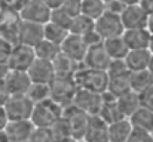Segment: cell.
Returning a JSON list of instances; mask_svg holds the SVG:
<instances>
[{
  "mask_svg": "<svg viewBox=\"0 0 153 142\" xmlns=\"http://www.w3.org/2000/svg\"><path fill=\"white\" fill-rule=\"evenodd\" d=\"M52 133V138L55 142H59V141H65V139H70L71 138V133H70V127L67 124V121L61 117L56 123H53L51 127H49Z\"/></svg>",
  "mask_w": 153,
  "mask_h": 142,
  "instance_id": "obj_32",
  "label": "cell"
},
{
  "mask_svg": "<svg viewBox=\"0 0 153 142\" xmlns=\"http://www.w3.org/2000/svg\"><path fill=\"white\" fill-rule=\"evenodd\" d=\"M51 99L59 104L62 108L71 105L77 92V86L73 77H55L51 85Z\"/></svg>",
  "mask_w": 153,
  "mask_h": 142,
  "instance_id": "obj_4",
  "label": "cell"
},
{
  "mask_svg": "<svg viewBox=\"0 0 153 142\" xmlns=\"http://www.w3.org/2000/svg\"><path fill=\"white\" fill-rule=\"evenodd\" d=\"M129 74L131 73H123V74H116V76H108V85H107V92L119 98L123 93L131 90V85H129Z\"/></svg>",
  "mask_w": 153,
  "mask_h": 142,
  "instance_id": "obj_23",
  "label": "cell"
},
{
  "mask_svg": "<svg viewBox=\"0 0 153 142\" xmlns=\"http://www.w3.org/2000/svg\"><path fill=\"white\" fill-rule=\"evenodd\" d=\"M101 1H104V3H108V1H111V0H101Z\"/></svg>",
  "mask_w": 153,
  "mask_h": 142,
  "instance_id": "obj_49",
  "label": "cell"
},
{
  "mask_svg": "<svg viewBox=\"0 0 153 142\" xmlns=\"http://www.w3.org/2000/svg\"><path fill=\"white\" fill-rule=\"evenodd\" d=\"M102 46H104L107 55L110 56L111 61H123L125 56H126L128 52H129V49L126 47L123 39H122V36L102 40Z\"/></svg>",
  "mask_w": 153,
  "mask_h": 142,
  "instance_id": "obj_22",
  "label": "cell"
},
{
  "mask_svg": "<svg viewBox=\"0 0 153 142\" xmlns=\"http://www.w3.org/2000/svg\"><path fill=\"white\" fill-rule=\"evenodd\" d=\"M129 85H131V90L135 93H141L146 89H149L153 85V79L150 73L147 70L143 71H135L129 74Z\"/></svg>",
  "mask_w": 153,
  "mask_h": 142,
  "instance_id": "obj_27",
  "label": "cell"
},
{
  "mask_svg": "<svg viewBox=\"0 0 153 142\" xmlns=\"http://www.w3.org/2000/svg\"><path fill=\"white\" fill-rule=\"evenodd\" d=\"M3 108L9 121L30 120L34 104L28 99L27 95H10Z\"/></svg>",
  "mask_w": 153,
  "mask_h": 142,
  "instance_id": "obj_3",
  "label": "cell"
},
{
  "mask_svg": "<svg viewBox=\"0 0 153 142\" xmlns=\"http://www.w3.org/2000/svg\"><path fill=\"white\" fill-rule=\"evenodd\" d=\"M150 36L152 34L147 31V28L125 30L122 34V39L129 50H141V49H149Z\"/></svg>",
  "mask_w": 153,
  "mask_h": 142,
  "instance_id": "obj_18",
  "label": "cell"
},
{
  "mask_svg": "<svg viewBox=\"0 0 153 142\" xmlns=\"http://www.w3.org/2000/svg\"><path fill=\"white\" fill-rule=\"evenodd\" d=\"M9 96H10V93H9V90H7L4 82L0 80V107H4V104L7 102Z\"/></svg>",
  "mask_w": 153,
  "mask_h": 142,
  "instance_id": "obj_40",
  "label": "cell"
},
{
  "mask_svg": "<svg viewBox=\"0 0 153 142\" xmlns=\"http://www.w3.org/2000/svg\"><path fill=\"white\" fill-rule=\"evenodd\" d=\"M82 142H108V124L100 116H89Z\"/></svg>",
  "mask_w": 153,
  "mask_h": 142,
  "instance_id": "obj_14",
  "label": "cell"
},
{
  "mask_svg": "<svg viewBox=\"0 0 153 142\" xmlns=\"http://www.w3.org/2000/svg\"><path fill=\"white\" fill-rule=\"evenodd\" d=\"M61 9L70 18H74V16L80 15V12H82V0H64Z\"/></svg>",
  "mask_w": 153,
  "mask_h": 142,
  "instance_id": "obj_34",
  "label": "cell"
},
{
  "mask_svg": "<svg viewBox=\"0 0 153 142\" xmlns=\"http://www.w3.org/2000/svg\"><path fill=\"white\" fill-rule=\"evenodd\" d=\"M120 21L125 30H141L147 28L149 12L141 4H131L120 13Z\"/></svg>",
  "mask_w": 153,
  "mask_h": 142,
  "instance_id": "obj_9",
  "label": "cell"
},
{
  "mask_svg": "<svg viewBox=\"0 0 153 142\" xmlns=\"http://www.w3.org/2000/svg\"><path fill=\"white\" fill-rule=\"evenodd\" d=\"M123 31H125V28L122 25L120 15H117V13L105 10L95 21V33L102 40H107L111 37H119L123 34Z\"/></svg>",
  "mask_w": 153,
  "mask_h": 142,
  "instance_id": "obj_6",
  "label": "cell"
},
{
  "mask_svg": "<svg viewBox=\"0 0 153 142\" xmlns=\"http://www.w3.org/2000/svg\"><path fill=\"white\" fill-rule=\"evenodd\" d=\"M27 96L33 104H39L42 101H46L51 98V86L49 85H36L31 83V86L27 90Z\"/></svg>",
  "mask_w": 153,
  "mask_h": 142,
  "instance_id": "obj_31",
  "label": "cell"
},
{
  "mask_svg": "<svg viewBox=\"0 0 153 142\" xmlns=\"http://www.w3.org/2000/svg\"><path fill=\"white\" fill-rule=\"evenodd\" d=\"M34 124L30 120H18V121H7L4 127V133L9 142H28L33 132Z\"/></svg>",
  "mask_w": 153,
  "mask_h": 142,
  "instance_id": "obj_13",
  "label": "cell"
},
{
  "mask_svg": "<svg viewBox=\"0 0 153 142\" xmlns=\"http://www.w3.org/2000/svg\"><path fill=\"white\" fill-rule=\"evenodd\" d=\"M147 71L150 73V76H152V79H153V55H152V59H150V64H149V68H147Z\"/></svg>",
  "mask_w": 153,
  "mask_h": 142,
  "instance_id": "obj_46",
  "label": "cell"
},
{
  "mask_svg": "<svg viewBox=\"0 0 153 142\" xmlns=\"http://www.w3.org/2000/svg\"><path fill=\"white\" fill-rule=\"evenodd\" d=\"M52 65H53L55 77H73L76 73V62H73L70 58H67L62 53H59L52 61Z\"/></svg>",
  "mask_w": 153,
  "mask_h": 142,
  "instance_id": "obj_26",
  "label": "cell"
},
{
  "mask_svg": "<svg viewBox=\"0 0 153 142\" xmlns=\"http://www.w3.org/2000/svg\"><path fill=\"white\" fill-rule=\"evenodd\" d=\"M16 39H18L19 45L34 47L45 39L43 37V25L34 24V22H27V21H19V24L16 27Z\"/></svg>",
  "mask_w": 153,
  "mask_h": 142,
  "instance_id": "obj_10",
  "label": "cell"
},
{
  "mask_svg": "<svg viewBox=\"0 0 153 142\" xmlns=\"http://www.w3.org/2000/svg\"><path fill=\"white\" fill-rule=\"evenodd\" d=\"M150 59H152V53L149 52V49H141V50H129L123 62L129 73H135V71L147 70Z\"/></svg>",
  "mask_w": 153,
  "mask_h": 142,
  "instance_id": "obj_19",
  "label": "cell"
},
{
  "mask_svg": "<svg viewBox=\"0 0 153 142\" xmlns=\"http://www.w3.org/2000/svg\"><path fill=\"white\" fill-rule=\"evenodd\" d=\"M147 31L153 34V13H149V21H147Z\"/></svg>",
  "mask_w": 153,
  "mask_h": 142,
  "instance_id": "obj_43",
  "label": "cell"
},
{
  "mask_svg": "<svg viewBox=\"0 0 153 142\" xmlns=\"http://www.w3.org/2000/svg\"><path fill=\"white\" fill-rule=\"evenodd\" d=\"M62 107L56 104L53 99H46L39 104H34L30 121L34 124V127L39 129H49L53 123H56L62 117Z\"/></svg>",
  "mask_w": 153,
  "mask_h": 142,
  "instance_id": "obj_2",
  "label": "cell"
},
{
  "mask_svg": "<svg viewBox=\"0 0 153 142\" xmlns=\"http://www.w3.org/2000/svg\"><path fill=\"white\" fill-rule=\"evenodd\" d=\"M132 132V124L128 118H122L108 124V142H126Z\"/></svg>",
  "mask_w": 153,
  "mask_h": 142,
  "instance_id": "obj_20",
  "label": "cell"
},
{
  "mask_svg": "<svg viewBox=\"0 0 153 142\" xmlns=\"http://www.w3.org/2000/svg\"><path fill=\"white\" fill-rule=\"evenodd\" d=\"M71 104L74 107H77L79 110H82L83 113H86L88 116H98L102 104V96L98 93H94V92L77 89Z\"/></svg>",
  "mask_w": 153,
  "mask_h": 142,
  "instance_id": "obj_11",
  "label": "cell"
},
{
  "mask_svg": "<svg viewBox=\"0 0 153 142\" xmlns=\"http://www.w3.org/2000/svg\"><path fill=\"white\" fill-rule=\"evenodd\" d=\"M95 30V21L89 19L85 15H77L71 19L70 28H68V34L73 36H79V37H85L86 34H89L91 31Z\"/></svg>",
  "mask_w": 153,
  "mask_h": 142,
  "instance_id": "obj_25",
  "label": "cell"
},
{
  "mask_svg": "<svg viewBox=\"0 0 153 142\" xmlns=\"http://www.w3.org/2000/svg\"><path fill=\"white\" fill-rule=\"evenodd\" d=\"M74 83L77 89H83L88 92L102 95L107 92V85H108V76L105 71L100 70H92V68H82L76 70L74 76Z\"/></svg>",
  "mask_w": 153,
  "mask_h": 142,
  "instance_id": "obj_1",
  "label": "cell"
},
{
  "mask_svg": "<svg viewBox=\"0 0 153 142\" xmlns=\"http://www.w3.org/2000/svg\"><path fill=\"white\" fill-rule=\"evenodd\" d=\"M71 19H73V18H70V16H68L61 7L51 10L49 22L55 24V25H58V27H61V28H64V30H67V31H68V28H70Z\"/></svg>",
  "mask_w": 153,
  "mask_h": 142,
  "instance_id": "obj_33",
  "label": "cell"
},
{
  "mask_svg": "<svg viewBox=\"0 0 153 142\" xmlns=\"http://www.w3.org/2000/svg\"><path fill=\"white\" fill-rule=\"evenodd\" d=\"M62 118L67 121V124L70 127L71 138L82 142L85 130H86V124H88L89 116L71 104V105H68V107H65L62 110Z\"/></svg>",
  "mask_w": 153,
  "mask_h": 142,
  "instance_id": "obj_5",
  "label": "cell"
},
{
  "mask_svg": "<svg viewBox=\"0 0 153 142\" xmlns=\"http://www.w3.org/2000/svg\"><path fill=\"white\" fill-rule=\"evenodd\" d=\"M67 36H68L67 30H64V28H61V27H58V25H55L52 22H48V24L43 25V37H45V40L51 42V43L56 45V46H61L62 42L67 39Z\"/></svg>",
  "mask_w": 153,
  "mask_h": 142,
  "instance_id": "obj_29",
  "label": "cell"
},
{
  "mask_svg": "<svg viewBox=\"0 0 153 142\" xmlns=\"http://www.w3.org/2000/svg\"><path fill=\"white\" fill-rule=\"evenodd\" d=\"M128 120L131 121V124H132L134 129H140V130L153 133V113L152 111L140 107Z\"/></svg>",
  "mask_w": 153,
  "mask_h": 142,
  "instance_id": "obj_24",
  "label": "cell"
},
{
  "mask_svg": "<svg viewBox=\"0 0 153 142\" xmlns=\"http://www.w3.org/2000/svg\"><path fill=\"white\" fill-rule=\"evenodd\" d=\"M105 12V3L101 0H82V15L92 21H97Z\"/></svg>",
  "mask_w": 153,
  "mask_h": 142,
  "instance_id": "obj_30",
  "label": "cell"
},
{
  "mask_svg": "<svg viewBox=\"0 0 153 142\" xmlns=\"http://www.w3.org/2000/svg\"><path fill=\"white\" fill-rule=\"evenodd\" d=\"M7 90L10 95H25L28 88L31 86L30 77L25 71H12L9 70V73L6 74V77L3 79Z\"/></svg>",
  "mask_w": 153,
  "mask_h": 142,
  "instance_id": "obj_17",
  "label": "cell"
},
{
  "mask_svg": "<svg viewBox=\"0 0 153 142\" xmlns=\"http://www.w3.org/2000/svg\"><path fill=\"white\" fill-rule=\"evenodd\" d=\"M0 142H9L6 133H4V130H0Z\"/></svg>",
  "mask_w": 153,
  "mask_h": 142,
  "instance_id": "obj_45",
  "label": "cell"
},
{
  "mask_svg": "<svg viewBox=\"0 0 153 142\" xmlns=\"http://www.w3.org/2000/svg\"><path fill=\"white\" fill-rule=\"evenodd\" d=\"M125 6H131V4H140L143 0H120Z\"/></svg>",
  "mask_w": 153,
  "mask_h": 142,
  "instance_id": "obj_44",
  "label": "cell"
},
{
  "mask_svg": "<svg viewBox=\"0 0 153 142\" xmlns=\"http://www.w3.org/2000/svg\"><path fill=\"white\" fill-rule=\"evenodd\" d=\"M138 98H140V105L153 113V85L144 92L138 93Z\"/></svg>",
  "mask_w": 153,
  "mask_h": 142,
  "instance_id": "obj_37",
  "label": "cell"
},
{
  "mask_svg": "<svg viewBox=\"0 0 153 142\" xmlns=\"http://www.w3.org/2000/svg\"><path fill=\"white\" fill-rule=\"evenodd\" d=\"M149 52L153 55V34L150 36V43H149Z\"/></svg>",
  "mask_w": 153,
  "mask_h": 142,
  "instance_id": "obj_47",
  "label": "cell"
},
{
  "mask_svg": "<svg viewBox=\"0 0 153 142\" xmlns=\"http://www.w3.org/2000/svg\"><path fill=\"white\" fill-rule=\"evenodd\" d=\"M59 142H79V141H76V139L70 138V139H65V141H59Z\"/></svg>",
  "mask_w": 153,
  "mask_h": 142,
  "instance_id": "obj_48",
  "label": "cell"
},
{
  "mask_svg": "<svg viewBox=\"0 0 153 142\" xmlns=\"http://www.w3.org/2000/svg\"><path fill=\"white\" fill-rule=\"evenodd\" d=\"M10 49H12V46L7 42L0 40V62H6L7 61V56L10 53Z\"/></svg>",
  "mask_w": 153,
  "mask_h": 142,
  "instance_id": "obj_39",
  "label": "cell"
},
{
  "mask_svg": "<svg viewBox=\"0 0 153 142\" xmlns=\"http://www.w3.org/2000/svg\"><path fill=\"white\" fill-rule=\"evenodd\" d=\"M27 74L30 77V82L36 85H51L55 79L52 62L42 61V59H34L31 67L27 70Z\"/></svg>",
  "mask_w": 153,
  "mask_h": 142,
  "instance_id": "obj_12",
  "label": "cell"
},
{
  "mask_svg": "<svg viewBox=\"0 0 153 142\" xmlns=\"http://www.w3.org/2000/svg\"><path fill=\"white\" fill-rule=\"evenodd\" d=\"M28 142H55V141L52 138V133L49 129H39V127H36Z\"/></svg>",
  "mask_w": 153,
  "mask_h": 142,
  "instance_id": "obj_35",
  "label": "cell"
},
{
  "mask_svg": "<svg viewBox=\"0 0 153 142\" xmlns=\"http://www.w3.org/2000/svg\"><path fill=\"white\" fill-rule=\"evenodd\" d=\"M49 16H51V9L42 0H25V3L19 9L21 21L45 25L49 22Z\"/></svg>",
  "mask_w": 153,
  "mask_h": 142,
  "instance_id": "obj_7",
  "label": "cell"
},
{
  "mask_svg": "<svg viewBox=\"0 0 153 142\" xmlns=\"http://www.w3.org/2000/svg\"><path fill=\"white\" fill-rule=\"evenodd\" d=\"M51 10L53 9H58V7H61L62 6V3H64V0H42Z\"/></svg>",
  "mask_w": 153,
  "mask_h": 142,
  "instance_id": "obj_41",
  "label": "cell"
},
{
  "mask_svg": "<svg viewBox=\"0 0 153 142\" xmlns=\"http://www.w3.org/2000/svg\"><path fill=\"white\" fill-rule=\"evenodd\" d=\"M110 62H111V59L107 55L102 43L101 45H97V46L88 47V52H86L85 59H83V64H85L86 68L100 70V71H107Z\"/></svg>",
  "mask_w": 153,
  "mask_h": 142,
  "instance_id": "obj_16",
  "label": "cell"
},
{
  "mask_svg": "<svg viewBox=\"0 0 153 142\" xmlns=\"http://www.w3.org/2000/svg\"><path fill=\"white\" fill-rule=\"evenodd\" d=\"M116 104H117V108L119 111L122 113V116L125 118H129L141 105H140V98H138V93L129 90L126 93H123L122 96L116 98Z\"/></svg>",
  "mask_w": 153,
  "mask_h": 142,
  "instance_id": "obj_21",
  "label": "cell"
},
{
  "mask_svg": "<svg viewBox=\"0 0 153 142\" xmlns=\"http://www.w3.org/2000/svg\"><path fill=\"white\" fill-rule=\"evenodd\" d=\"M126 142H153V133L132 127V132H131V135H129Z\"/></svg>",
  "mask_w": 153,
  "mask_h": 142,
  "instance_id": "obj_36",
  "label": "cell"
},
{
  "mask_svg": "<svg viewBox=\"0 0 153 142\" xmlns=\"http://www.w3.org/2000/svg\"><path fill=\"white\" fill-rule=\"evenodd\" d=\"M7 117H6V113H4V108L0 107V130H4L6 124H7Z\"/></svg>",
  "mask_w": 153,
  "mask_h": 142,
  "instance_id": "obj_42",
  "label": "cell"
},
{
  "mask_svg": "<svg viewBox=\"0 0 153 142\" xmlns=\"http://www.w3.org/2000/svg\"><path fill=\"white\" fill-rule=\"evenodd\" d=\"M59 47H61V53L65 55L67 58H70L76 64L83 62L85 55L88 52V46L85 45L83 39L79 36H73V34H68Z\"/></svg>",
  "mask_w": 153,
  "mask_h": 142,
  "instance_id": "obj_15",
  "label": "cell"
},
{
  "mask_svg": "<svg viewBox=\"0 0 153 142\" xmlns=\"http://www.w3.org/2000/svg\"><path fill=\"white\" fill-rule=\"evenodd\" d=\"M33 49H34L36 59H42V61H48V62H52L61 53V47L45 40V39L39 45H36Z\"/></svg>",
  "mask_w": 153,
  "mask_h": 142,
  "instance_id": "obj_28",
  "label": "cell"
},
{
  "mask_svg": "<svg viewBox=\"0 0 153 142\" xmlns=\"http://www.w3.org/2000/svg\"><path fill=\"white\" fill-rule=\"evenodd\" d=\"M125 7H126V6H125L120 0H111V1L105 3V10L113 12V13H117V15H120Z\"/></svg>",
  "mask_w": 153,
  "mask_h": 142,
  "instance_id": "obj_38",
  "label": "cell"
},
{
  "mask_svg": "<svg viewBox=\"0 0 153 142\" xmlns=\"http://www.w3.org/2000/svg\"><path fill=\"white\" fill-rule=\"evenodd\" d=\"M36 55H34V49L24 45H15L10 49V53L7 56V67L12 71H25L31 67V64L34 62Z\"/></svg>",
  "mask_w": 153,
  "mask_h": 142,
  "instance_id": "obj_8",
  "label": "cell"
}]
</instances>
